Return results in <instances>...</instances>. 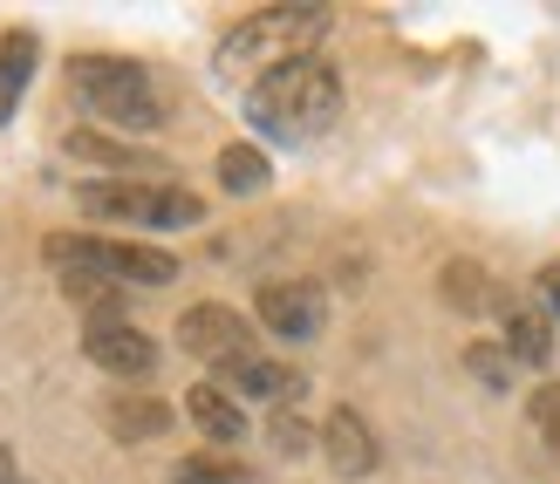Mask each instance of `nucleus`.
Instances as JSON below:
<instances>
[{
    "instance_id": "obj_8",
    "label": "nucleus",
    "mask_w": 560,
    "mask_h": 484,
    "mask_svg": "<svg viewBox=\"0 0 560 484\" xmlns=\"http://www.w3.org/2000/svg\"><path fill=\"white\" fill-rule=\"evenodd\" d=\"M82 355H90L103 376H124V382H144L151 368H158V341L124 321V315H109V321H82Z\"/></svg>"
},
{
    "instance_id": "obj_17",
    "label": "nucleus",
    "mask_w": 560,
    "mask_h": 484,
    "mask_svg": "<svg viewBox=\"0 0 560 484\" xmlns=\"http://www.w3.org/2000/svg\"><path fill=\"white\" fill-rule=\"evenodd\" d=\"M267 178H273V170H267V157L254 144H226V151H219V185H226L233 198L267 191Z\"/></svg>"
},
{
    "instance_id": "obj_13",
    "label": "nucleus",
    "mask_w": 560,
    "mask_h": 484,
    "mask_svg": "<svg viewBox=\"0 0 560 484\" xmlns=\"http://www.w3.org/2000/svg\"><path fill=\"white\" fill-rule=\"evenodd\" d=\"M185 416L199 423V437H206V444H240V437H246V410H240V396H226L219 382L185 389Z\"/></svg>"
},
{
    "instance_id": "obj_20",
    "label": "nucleus",
    "mask_w": 560,
    "mask_h": 484,
    "mask_svg": "<svg viewBox=\"0 0 560 484\" xmlns=\"http://www.w3.org/2000/svg\"><path fill=\"white\" fill-rule=\"evenodd\" d=\"M526 416H534V430H540V444L560 458V382H547V389H534V403H526Z\"/></svg>"
},
{
    "instance_id": "obj_9",
    "label": "nucleus",
    "mask_w": 560,
    "mask_h": 484,
    "mask_svg": "<svg viewBox=\"0 0 560 484\" xmlns=\"http://www.w3.org/2000/svg\"><path fill=\"white\" fill-rule=\"evenodd\" d=\"M322 458H328L335 477H370L383 450H376V430L355 410H328V423H322Z\"/></svg>"
},
{
    "instance_id": "obj_21",
    "label": "nucleus",
    "mask_w": 560,
    "mask_h": 484,
    "mask_svg": "<svg viewBox=\"0 0 560 484\" xmlns=\"http://www.w3.org/2000/svg\"><path fill=\"white\" fill-rule=\"evenodd\" d=\"M267 437H273V450H280V458H301L307 444H322V437L307 430V423H301L294 410H273V423H267Z\"/></svg>"
},
{
    "instance_id": "obj_22",
    "label": "nucleus",
    "mask_w": 560,
    "mask_h": 484,
    "mask_svg": "<svg viewBox=\"0 0 560 484\" xmlns=\"http://www.w3.org/2000/svg\"><path fill=\"white\" fill-rule=\"evenodd\" d=\"M540 294H547V307H553V315H560V260L540 273Z\"/></svg>"
},
{
    "instance_id": "obj_7",
    "label": "nucleus",
    "mask_w": 560,
    "mask_h": 484,
    "mask_svg": "<svg viewBox=\"0 0 560 484\" xmlns=\"http://www.w3.org/2000/svg\"><path fill=\"white\" fill-rule=\"evenodd\" d=\"M254 315L280 341H315L328 328V300H322L315 280H267V287L254 294Z\"/></svg>"
},
{
    "instance_id": "obj_11",
    "label": "nucleus",
    "mask_w": 560,
    "mask_h": 484,
    "mask_svg": "<svg viewBox=\"0 0 560 484\" xmlns=\"http://www.w3.org/2000/svg\"><path fill=\"white\" fill-rule=\"evenodd\" d=\"M103 423H109V437H117V444H144V437L172 430V410H164L151 389H117L103 403Z\"/></svg>"
},
{
    "instance_id": "obj_18",
    "label": "nucleus",
    "mask_w": 560,
    "mask_h": 484,
    "mask_svg": "<svg viewBox=\"0 0 560 484\" xmlns=\"http://www.w3.org/2000/svg\"><path fill=\"white\" fill-rule=\"evenodd\" d=\"M172 484H254L240 458H219V450H199V458H178L172 464Z\"/></svg>"
},
{
    "instance_id": "obj_4",
    "label": "nucleus",
    "mask_w": 560,
    "mask_h": 484,
    "mask_svg": "<svg viewBox=\"0 0 560 484\" xmlns=\"http://www.w3.org/2000/svg\"><path fill=\"white\" fill-rule=\"evenodd\" d=\"M328 8H260L246 14L226 42H219V75H267L280 62H294V55H315V42L328 35Z\"/></svg>"
},
{
    "instance_id": "obj_15",
    "label": "nucleus",
    "mask_w": 560,
    "mask_h": 484,
    "mask_svg": "<svg viewBox=\"0 0 560 484\" xmlns=\"http://www.w3.org/2000/svg\"><path fill=\"white\" fill-rule=\"evenodd\" d=\"M444 300H452L458 315H486V307H506V300H499V287H492V273H486L479 260H452V267H444Z\"/></svg>"
},
{
    "instance_id": "obj_14",
    "label": "nucleus",
    "mask_w": 560,
    "mask_h": 484,
    "mask_svg": "<svg viewBox=\"0 0 560 484\" xmlns=\"http://www.w3.org/2000/svg\"><path fill=\"white\" fill-rule=\"evenodd\" d=\"M499 328H506V355L526 362V368H547L553 362V321L526 300H506L499 307Z\"/></svg>"
},
{
    "instance_id": "obj_5",
    "label": "nucleus",
    "mask_w": 560,
    "mask_h": 484,
    "mask_svg": "<svg viewBox=\"0 0 560 484\" xmlns=\"http://www.w3.org/2000/svg\"><path fill=\"white\" fill-rule=\"evenodd\" d=\"M75 205L103 219V225H144V233H185L206 225V198L164 178H109V185H82Z\"/></svg>"
},
{
    "instance_id": "obj_12",
    "label": "nucleus",
    "mask_w": 560,
    "mask_h": 484,
    "mask_svg": "<svg viewBox=\"0 0 560 484\" xmlns=\"http://www.w3.org/2000/svg\"><path fill=\"white\" fill-rule=\"evenodd\" d=\"M62 151H69L75 164H103V170H124V178H151V170H172L164 157L137 151V144H117V137H103V130H69V137H62Z\"/></svg>"
},
{
    "instance_id": "obj_1",
    "label": "nucleus",
    "mask_w": 560,
    "mask_h": 484,
    "mask_svg": "<svg viewBox=\"0 0 560 484\" xmlns=\"http://www.w3.org/2000/svg\"><path fill=\"white\" fill-rule=\"evenodd\" d=\"M335 117H342V75L328 55H294L246 90V123L267 144H315Z\"/></svg>"
},
{
    "instance_id": "obj_23",
    "label": "nucleus",
    "mask_w": 560,
    "mask_h": 484,
    "mask_svg": "<svg viewBox=\"0 0 560 484\" xmlns=\"http://www.w3.org/2000/svg\"><path fill=\"white\" fill-rule=\"evenodd\" d=\"M0 484H21V464H14V450L0 444Z\"/></svg>"
},
{
    "instance_id": "obj_3",
    "label": "nucleus",
    "mask_w": 560,
    "mask_h": 484,
    "mask_svg": "<svg viewBox=\"0 0 560 484\" xmlns=\"http://www.w3.org/2000/svg\"><path fill=\"white\" fill-rule=\"evenodd\" d=\"M42 260L62 280H103V287H172L178 260L144 239H96V233H48Z\"/></svg>"
},
{
    "instance_id": "obj_6",
    "label": "nucleus",
    "mask_w": 560,
    "mask_h": 484,
    "mask_svg": "<svg viewBox=\"0 0 560 484\" xmlns=\"http://www.w3.org/2000/svg\"><path fill=\"white\" fill-rule=\"evenodd\" d=\"M178 341H185V355L212 362L219 376L260 355V341H254V321H246L240 307H226V300H199V307H185V315H178Z\"/></svg>"
},
{
    "instance_id": "obj_10",
    "label": "nucleus",
    "mask_w": 560,
    "mask_h": 484,
    "mask_svg": "<svg viewBox=\"0 0 560 484\" xmlns=\"http://www.w3.org/2000/svg\"><path fill=\"white\" fill-rule=\"evenodd\" d=\"M219 389L226 396H254V403H273V410H288V403H301V376L288 362H267V355H254V362H240V368H226L219 376Z\"/></svg>"
},
{
    "instance_id": "obj_19",
    "label": "nucleus",
    "mask_w": 560,
    "mask_h": 484,
    "mask_svg": "<svg viewBox=\"0 0 560 484\" xmlns=\"http://www.w3.org/2000/svg\"><path fill=\"white\" fill-rule=\"evenodd\" d=\"M465 368H471V376H479L492 396H506V389H513V355H506V349H492V341H471V349H465Z\"/></svg>"
},
{
    "instance_id": "obj_2",
    "label": "nucleus",
    "mask_w": 560,
    "mask_h": 484,
    "mask_svg": "<svg viewBox=\"0 0 560 484\" xmlns=\"http://www.w3.org/2000/svg\"><path fill=\"white\" fill-rule=\"evenodd\" d=\"M69 90L96 123L124 130V137H144L164 123V82L144 62H130V55H75Z\"/></svg>"
},
{
    "instance_id": "obj_16",
    "label": "nucleus",
    "mask_w": 560,
    "mask_h": 484,
    "mask_svg": "<svg viewBox=\"0 0 560 484\" xmlns=\"http://www.w3.org/2000/svg\"><path fill=\"white\" fill-rule=\"evenodd\" d=\"M27 75H35V35L14 27V35H0V123L14 117V96L27 90Z\"/></svg>"
}]
</instances>
